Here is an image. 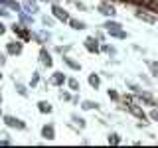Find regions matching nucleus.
I'll use <instances>...</instances> for the list:
<instances>
[{
  "instance_id": "1",
  "label": "nucleus",
  "mask_w": 158,
  "mask_h": 148,
  "mask_svg": "<svg viewBox=\"0 0 158 148\" xmlns=\"http://www.w3.org/2000/svg\"><path fill=\"white\" fill-rule=\"evenodd\" d=\"M4 122H6V126H16V128H26V125H24L20 118H14V117H4Z\"/></svg>"
},
{
  "instance_id": "2",
  "label": "nucleus",
  "mask_w": 158,
  "mask_h": 148,
  "mask_svg": "<svg viewBox=\"0 0 158 148\" xmlns=\"http://www.w3.org/2000/svg\"><path fill=\"white\" fill-rule=\"evenodd\" d=\"M53 16H56L57 20H61V22H69L67 12H65L63 8H59V6H53Z\"/></svg>"
},
{
  "instance_id": "3",
  "label": "nucleus",
  "mask_w": 158,
  "mask_h": 148,
  "mask_svg": "<svg viewBox=\"0 0 158 148\" xmlns=\"http://www.w3.org/2000/svg\"><path fill=\"white\" fill-rule=\"evenodd\" d=\"M42 136H44V138H48V140H53V138H56L53 126H52V125H46V126L42 128Z\"/></svg>"
},
{
  "instance_id": "4",
  "label": "nucleus",
  "mask_w": 158,
  "mask_h": 148,
  "mask_svg": "<svg viewBox=\"0 0 158 148\" xmlns=\"http://www.w3.org/2000/svg\"><path fill=\"white\" fill-rule=\"evenodd\" d=\"M99 12H101V14H105V16H115V14H117V10L113 8L111 4H101Z\"/></svg>"
},
{
  "instance_id": "5",
  "label": "nucleus",
  "mask_w": 158,
  "mask_h": 148,
  "mask_svg": "<svg viewBox=\"0 0 158 148\" xmlns=\"http://www.w3.org/2000/svg\"><path fill=\"white\" fill-rule=\"evenodd\" d=\"M85 47L89 49V51H99V43L95 38H87L85 39Z\"/></svg>"
},
{
  "instance_id": "6",
  "label": "nucleus",
  "mask_w": 158,
  "mask_h": 148,
  "mask_svg": "<svg viewBox=\"0 0 158 148\" xmlns=\"http://www.w3.org/2000/svg\"><path fill=\"white\" fill-rule=\"evenodd\" d=\"M105 28L109 30V32H117V30H121V24L115 22V20H107V22H105Z\"/></svg>"
},
{
  "instance_id": "7",
  "label": "nucleus",
  "mask_w": 158,
  "mask_h": 148,
  "mask_svg": "<svg viewBox=\"0 0 158 148\" xmlns=\"http://www.w3.org/2000/svg\"><path fill=\"white\" fill-rule=\"evenodd\" d=\"M128 111H131V113H132V115H136L138 118H142V121H144V118H146V115H144V113H142V111H140V109H136L135 105H128Z\"/></svg>"
},
{
  "instance_id": "8",
  "label": "nucleus",
  "mask_w": 158,
  "mask_h": 148,
  "mask_svg": "<svg viewBox=\"0 0 158 148\" xmlns=\"http://www.w3.org/2000/svg\"><path fill=\"white\" fill-rule=\"evenodd\" d=\"M24 8H26V12H36V10H38V6H36V0H26Z\"/></svg>"
},
{
  "instance_id": "9",
  "label": "nucleus",
  "mask_w": 158,
  "mask_h": 148,
  "mask_svg": "<svg viewBox=\"0 0 158 148\" xmlns=\"http://www.w3.org/2000/svg\"><path fill=\"white\" fill-rule=\"evenodd\" d=\"M69 24H71L73 30H85V24H83L81 20H71V18H69Z\"/></svg>"
},
{
  "instance_id": "10",
  "label": "nucleus",
  "mask_w": 158,
  "mask_h": 148,
  "mask_svg": "<svg viewBox=\"0 0 158 148\" xmlns=\"http://www.w3.org/2000/svg\"><path fill=\"white\" fill-rule=\"evenodd\" d=\"M52 83H56V85H61V83H65V75H63V73H56V75L52 77Z\"/></svg>"
},
{
  "instance_id": "11",
  "label": "nucleus",
  "mask_w": 158,
  "mask_h": 148,
  "mask_svg": "<svg viewBox=\"0 0 158 148\" xmlns=\"http://www.w3.org/2000/svg\"><path fill=\"white\" fill-rule=\"evenodd\" d=\"M42 63H44V65H48V67L53 63V61H52V57H49V53L46 51V49H42Z\"/></svg>"
},
{
  "instance_id": "12",
  "label": "nucleus",
  "mask_w": 158,
  "mask_h": 148,
  "mask_svg": "<svg viewBox=\"0 0 158 148\" xmlns=\"http://www.w3.org/2000/svg\"><path fill=\"white\" fill-rule=\"evenodd\" d=\"M8 51L10 53H20L22 51V43H8Z\"/></svg>"
},
{
  "instance_id": "13",
  "label": "nucleus",
  "mask_w": 158,
  "mask_h": 148,
  "mask_svg": "<svg viewBox=\"0 0 158 148\" xmlns=\"http://www.w3.org/2000/svg\"><path fill=\"white\" fill-rule=\"evenodd\" d=\"M38 109H40L42 113H52V105H49V103H46V101L38 103Z\"/></svg>"
},
{
  "instance_id": "14",
  "label": "nucleus",
  "mask_w": 158,
  "mask_h": 148,
  "mask_svg": "<svg viewBox=\"0 0 158 148\" xmlns=\"http://www.w3.org/2000/svg\"><path fill=\"white\" fill-rule=\"evenodd\" d=\"M89 85H91L93 89H97V87H99V77L95 75V73H91V75H89Z\"/></svg>"
},
{
  "instance_id": "15",
  "label": "nucleus",
  "mask_w": 158,
  "mask_h": 148,
  "mask_svg": "<svg viewBox=\"0 0 158 148\" xmlns=\"http://www.w3.org/2000/svg\"><path fill=\"white\" fill-rule=\"evenodd\" d=\"M83 109H87V111H91V109H99V103H93V101H83Z\"/></svg>"
},
{
  "instance_id": "16",
  "label": "nucleus",
  "mask_w": 158,
  "mask_h": 148,
  "mask_svg": "<svg viewBox=\"0 0 158 148\" xmlns=\"http://www.w3.org/2000/svg\"><path fill=\"white\" fill-rule=\"evenodd\" d=\"M136 16H138V18H142V20H146V22H156V20L152 18L150 14H144V12H136Z\"/></svg>"
},
{
  "instance_id": "17",
  "label": "nucleus",
  "mask_w": 158,
  "mask_h": 148,
  "mask_svg": "<svg viewBox=\"0 0 158 148\" xmlns=\"http://www.w3.org/2000/svg\"><path fill=\"white\" fill-rule=\"evenodd\" d=\"M2 4H6V6H10V8H16V10H20V4L18 2H14V0H0Z\"/></svg>"
},
{
  "instance_id": "18",
  "label": "nucleus",
  "mask_w": 158,
  "mask_h": 148,
  "mask_svg": "<svg viewBox=\"0 0 158 148\" xmlns=\"http://www.w3.org/2000/svg\"><path fill=\"white\" fill-rule=\"evenodd\" d=\"M69 87H71V91H79V83H77V79H69Z\"/></svg>"
},
{
  "instance_id": "19",
  "label": "nucleus",
  "mask_w": 158,
  "mask_h": 148,
  "mask_svg": "<svg viewBox=\"0 0 158 148\" xmlns=\"http://www.w3.org/2000/svg\"><path fill=\"white\" fill-rule=\"evenodd\" d=\"M63 61H65L69 67H73V69H79V63H75L73 59H69V57H63Z\"/></svg>"
},
{
  "instance_id": "20",
  "label": "nucleus",
  "mask_w": 158,
  "mask_h": 148,
  "mask_svg": "<svg viewBox=\"0 0 158 148\" xmlns=\"http://www.w3.org/2000/svg\"><path fill=\"white\" fill-rule=\"evenodd\" d=\"M127 87H128V89H132L135 93H140V87H138L136 83H132V81H127Z\"/></svg>"
},
{
  "instance_id": "21",
  "label": "nucleus",
  "mask_w": 158,
  "mask_h": 148,
  "mask_svg": "<svg viewBox=\"0 0 158 148\" xmlns=\"http://www.w3.org/2000/svg\"><path fill=\"white\" fill-rule=\"evenodd\" d=\"M71 118H73V121H75V122H77V125H79V126H81V128H83V126H85V121H83V118H81V117H77V115H71Z\"/></svg>"
},
{
  "instance_id": "22",
  "label": "nucleus",
  "mask_w": 158,
  "mask_h": 148,
  "mask_svg": "<svg viewBox=\"0 0 158 148\" xmlns=\"http://www.w3.org/2000/svg\"><path fill=\"white\" fill-rule=\"evenodd\" d=\"M109 142H111V144H118L121 138H118V134H111V136H109Z\"/></svg>"
},
{
  "instance_id": "23",
  "label": "nucleus",
  "mask_w": 158,
  "mask_h": 148,
  "mask_svg": "<svg viewBox=\"0 0 158 148\" xmlns=\"http://www.w3.org/2000/svg\"><path fill=\"white\" fill-rule=\"evenodd\" d=\"M111 36H115V38H127V34L123 32V30H117V32H111Z\"/></svg>"
},
{
  "instance_id": "24",
  "label": "nucleus",
  "mask_w": 158,
  "mask_h": 148,
  "mask_svg": "<svg viewBox=\"0 0 158 148\" xmlns=\"http://www.w3.org/2000/svg\"><path fill=\"white\" fill-rule=\"evenodd\" d=\"M16 89H18V93H20V95H24V97H26V95H28V91H26V87H24V85H20V83H18V85H16Z\"/></svg>"
},
{
  "instance_id": "25",
  "label": "nucleus",
  "mask_w": 158,
  "mask_h": 148,
  "mask_svg": "<svg viewBox=\"0 0 158 148\" xmlns=\"http://www.w3.org/2000/svg\"><path fill=\"white\" fill-rule=\"evenodd\" d=\"M103 51H107V53H111V56H115L117 49H115V47H111V46H105V47H103Z\"/></svg>"
},
{
  "instance_id": "26",
  "label": "nucleus",
  "mask_w": 158,
  "mask_h": 148,
  "mask_svg": "<svg viewBox=\"0 0 158 148\" xmlns=\"http://www.w3.org/2000/svg\"><path fill=\"white\" fill-rule=\"evenodd\" d=\"M150 71H152V75L158 77V63H150Z\"/></svg>"
},
{
  "instance_id": "27",
  "label": "nucleus",
  "mask_w": 158,
  "mask_h": 148,
  "mask_svg": "<svg viewBox=\"0 0 158 148\" xmlns=\"http://www.w3.org/2000/svg\"><path fill=\"white\" fill-rule=\"evenodd\" d=\"M109 97H111V99H115V101H117V99H118V95H117V91H111V89H109Z\"/></svg>"
},
{
  "instance_id": "28",
  "label": "nucleus",
  "mask_w": 158,
  "mask_h": 148,
  "mask_svg": "<svg viewBox=\"0 0 158 148\" xmlns=\"http://www.w3.org/2000/svg\"><path fill=\"white\" fill-rule=\"evenodd\" d=\"M152 0H136V4H142V6H148Z\"/></svg>"
},
{
  "instance_id": "29",
  "label": "nucleus",
  "mask_w": 158,
  "mask_h": 148,
  "mask_svg": "<svg viewBox=\"0 0 158 148\" xmlns=\"http://www.w3.org/2000/svg\"><path fill=\"white\" fill-rule=\"evenodd\" d=\"M44 24H46V26H52V24H53V20L46 16V18H44Z\"/></svg>"
},
{
  "instance_id": "30",
  "label": "nucleus",
  "mask_w": 158,
  "mask_h": 148,
  "mask_svg": "<svg viewBox=\"0 0 158 148\" xmlns=\"http://www.w3.org/2000/svg\"><path fill=\"white\" fill-rule=\"evenodd\" d=\"M61 99H63V101H69V99H71V97H69L67 93H61Z\"/></svg>"
},
{
  "instance_id": "31",
  "label": "nucleus",
  "mask_w": 158,
  "mask_h": 148,
  "mask_svg": "<svg viewBox=\"0 0 158 148\" xmlns=\"http://www.w3.org/2000/svg\"><path fill=\"white\" fill-rule=\"evenodd\" d=\"M4 32H6V28H4V24H2V22H0V36H2V34H4Z\"/></svg>"
}]
</instances>
